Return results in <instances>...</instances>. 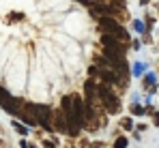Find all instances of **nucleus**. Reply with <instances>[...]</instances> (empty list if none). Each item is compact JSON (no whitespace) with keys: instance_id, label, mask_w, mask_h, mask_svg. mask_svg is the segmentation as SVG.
Returning a JSON list of instances; mask_svg holds the SVG:
<instances>
[{"instance_id":"nucleus-5","label":"nucleus","mask_w":159,"mask_h":148,"mask_svg":"<svg viewBox=\"0 0 159 148\" xmlns=\"http://www.w3.org/2000/svg\"><path fill=\"white\" fill-rule=\"evenodd\" d=\"M101 43H103L106 47H110V49H114V52H120V54H123V47H120V43H118V41H116V37H114V34H110V32L101 37Z\"/></svg>"},{"instance_id":"nucleus-7","label":"nucleus","mask_w":159,"mask_h":148,"mask_svg":"<svg viewBox=\"0 0 159 148\" xmlns=\"http://www.w3.org/2000/svg\"><path fill=\"white\" fill-rule=\"evenodd\" d=\"M101 79L106 82V84H114V82H118V77L112 73V71H101ZM120 84V82H118Z\"/></svg>"},{"instance_id":"nucleus-10","label":"nucleus","mask_w":159,"mask_h":148,"mask_svg":"<svg viewBox=\"0 0 159 148\" xmlns=\"http://www.w3.org/2000/svg\"><path fill=\"white\" fill-rule=\"evenodd\" d=\"M82 4H88V7H95V0H78Z\"/></svg>"},{"instance_id":"nucleus-3","label":"nucleus","mask_w":159,"mask_h":148,"mask_svg":"<svg viewBox=\"0 0 159 148\" xmlns=\"http://www.w3.org/2000/svg\"><path fill=\"white\" fill-rule=\"evenodd\" d=\"M50 116H52L50 107H45V105H37V120H39V124H43L45 129L52 127V124H50Z\"/></svg>"},{"instance_id":"nucleus-6","label":"nucleus","mask_w":159,"mask_h":148,"mask_svg":"<svg viewBox=\"0 0 159 148\" xmlns=\"http://www.w3.org/2000/svg\"><path fill=\"white\" fill-rule=\"evenodd\" d=\"M95 90H97V88H95V84H93V82H86L84 92H86V101H88V103H90V101H93V97H95Z\"/></svg>"},{"instance_id":"nucleus-4","label":"nucleus","mask_w":159,"mask_h":148,"mask_svg":"<svg viewBox=\"0 0 159 148\" xmlns=\"http://www.w3.org/2000/svg\"><path fill=\"white\" fill-rule=\"evenodd\" d=\"M54 127H56L58 131H67V129H69V120H67V114H65V110L54 114Z\"/></svg>"},{"instance_id":"nucleus-9","label":"nucleus","mask_w":159,"mask_h":148,"mask_svg":"<svg viewBox=\"0 0 159 148\" xmlns=\"http://www.w3.org/2000/svg\"><path fill=\"white\" fill-rule=\"evenodd\" d=\"M125 146H127V140H125V137H118V140L114 142V148H125Z\"/></svg>"},{"instance_id":"nucleus-8","label":"nucleus","mask_w":159,"mask_h":148,"mask_svg":"<svg viewBox=\"0 0 159 148\" xmlns=\"http://www.w3.org/2000/svg\"><path fill=\"white\" fill-rule=\"evenodd\" d=\"M9 103H11V97H9V92L0 88V105H2V107H7Z\"/></svg>"},{"instance_id":"nucleus-1","label":"nucleus","mask_w":159,"mask_h":148,"mask_svg":"<svg viewBox=\"0 0 159 148\" xmlns=\"http://www.w3.org/2000/svg\"><path fill=\"white\" fill-rule=\"evenodd\" d=\"M99 97H101V101H103V105H106L107 112H116V110H118V99H116V95L110 90L107 84L99 86Z\"/></svg>"},{"instance_id":"nucleus-2","label":"nucleus","mask_w":159,"mask_h":148,"mask_svg":"<svg viewBox=\"0 0 159 148\" xmlns=\"http://www.w3.org/2000/svg\"><path fill=\"white\" fill-rule=\"evenodd\" d=\"M101 26L106 28L110 34H114V37H120L123 41H129V34H127V32H125V30H123V28H120L118 24H116L112 17H101Z\"/></svg>"},{"instance_id":"nucleus-11","label":"nucleus","mask_w":159,"mask_h":148,"mask_svg":"<svg viewBox=\"0 0 159 148\" xmlns=\"http://www.w3.org/2000/svg\"><path fill=\"white\" fill-rule=\"evenodd\" d=\"M123 127H125V129H131V120H129V118H125V120H123Z\"/></svg>"},{"instance_id":"nucleus-13","label":"nucleus","mask_w":159,"mask_h":148,"mask_svg":"<svg viewBox=\"0 0 159 148\" xmlns=\"http://www.w3.org/2000/svg\"><path fill=\"white\" fill-rule=\"evenodd\" d=\"M15 129H17V131H20V133H22V135H24V133H26V129H24V127H20V123H15Z\"/></svg>"},{"instance_id":"nucleus-12","label":"nucleus","mask_w":159,"mask_h":148,"mask_svg":"<svg viewBox=\"0 0 159 148\" xmlns=\"http://www.w3.org/2000/svg\"><path fill=\"white\" fill-rule=\"evenodd\" d=\"M142 112H144V110H142L140 105H133V114H142Z\"/></svg>"}]
</instances>
